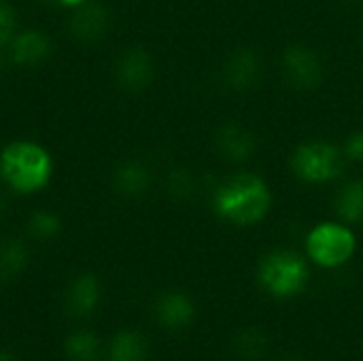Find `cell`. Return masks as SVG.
Instances as JSON below:
<instances>
[{
	"instance_id": "cell-1",
	"label": "cell",
	"mask_w": 363,
	"mask_h": 361,
	"mask_svg": "<svg viewBox=\"0 0 363 361\" xmlns=\"http://www.w3.org/2000/svg\"><path fill=\"white\" fill-rule=\"evenodd\" d=\"M272 204L268 185L255 174H236L221 183L213 194L215 213L236 226L262 221Z\"/></svg>"
},
{
	"instance_id": "cell-2",
	"label": "cell",
	"mask_w": 363,
	"mask_h": 361,
	"mask_svg": "<svg viewBox=\"0 0 363 361\" xmlns=\"http://www.w3.org/2000/svg\"><path fill=\"white\" fill-rule=\"evenodd\" d=\"M0 177L19 194L38 191L51 179V157L36 143H11L0 153Z\"/></svg>"
},
{
	"instance_id": "cell-3",
	"label": "cell",
	"mask_w": 363,
	"mask_h": 361,
	"mask_svg": "<svg viewBox=\"0 0 363 361\" xmlns=\"http://www.w3.org/2000/svg\"><path fill=\"white\" fill-rule=\"evenodd\" d=\"M259 285L274 298L287 300L304 291L308 285L311 272L306 262L294 251H274L268 253L257 270Z\"/></svg>"
},
{
	"instance_id": "cell-4",
	"label": "cell",
	"mask_w": 363,
	"mask_h": 361,
	"mask_svg": "<svg viewBox=\"0 0 363 361\" xmlns=\"http://www.w3.org/2000/svg\"><path fill=\"white\" fill-rule=\"evenodd\" d=\"M296 177L306 183H330L345 168V153L330 143H304L291 157Z\"/></svg>"
},
{
	"instance_id": "cell-5",
	"label": "cell",
	"mask_w": 363,
	"mask_h": 361,
	"mask_svg": "<svg viewBox=\"0 0 363 361\" xmlns=\"http://www.w3.org/2000/svg\"><path fill=\"white\" fill-rule=\"evenodd\" d=\"M355 234L342 223H321L306 238L308 257L323 268H338L355 253Z\"/></svg>"
},
{
	"instance_id": "cell-6",
	"label": "cell",
	"mask_w": 363,
	"mask_h": 361,
	"mask_svg": "<svg viewBox=\"0 0 363 361\" xmlns=\"http://www.w3.org/2000/svg\"><path fill=\"white\" fill-rule=\"evenodd\" d=\"M283 68L287 81L296 89H315L323 79V68L317 53L308 47L294 45L283 53Z\"/></svg>"
},
{
	"instance_id": "cell-7",
	"label": "cell",
	"mask_w": 363,
	"mask_h": 361,
	"mask_svg": "<svg viewBox=\"0 0 363 361\" xmlns=\"http://www.w3.org/2000/svg\"><path fill=\"white\" fill-rule=\"evenodd\" d=\"M155 317L168 330H183L196 319L194 300L183 291H166L155 302Z\"/></svg>"
},
{
	"instance_id": "cell-8",
	"label": "cell",
	"mask_w": 363,
	"mask_h": 361,
	"mask_svg": "<svg viewBox=\"0 0 363 361\" xmlns=\"http://www.w3.org/2000/svg\"><path fill=\"white\" fill-rule=\"evenodd\" d=\"M259 74H262V64L257 53L251 49H240L232 53L223 68V81L236 91L251 89L259 81Z\"/></svg>"
},
{
	"instance_id": "cell-9",
	"label": "cell",
	"mask_w": 363,
	"mask_h": 361,
	"mask_svg": "<svg viewBox=\"0 0 363 361\" xmlns=\"http://www.w3.org/2000/svg\"><path fill=\"white\" fill-rule=\"evenodd\" d=\"M117 79L125 89H145L153 79V60L145 49H130L117 64Z\"/></svg>"
},
{
	"instance_id": "cell-10",
	"label": "cell",
	"mask_w": 363,
	"mask_h": 361,
	"mask_svg": "<svg viewBox=\"0 0 363 361\" xmlns=\"http://www.w3.org/2000/svg\"><path fill=\"white\" fill-rule=\"evenodd\" d=\"M100 283L94 274H79L66 289V309L74 317H85L100 304Z\"/></svg>"
},
{
	"instance_id": "cell-11",
	"label": "cell",
	"mask_w": 363,
	"mask_h": 361,
	"mask_svg": "<svg viewBox=\"0 0 363 361\" xmlns=\"http://www.w3.org/2000/svg\"><path fill=\"white\" fill-rule=\"evenodd\" d=\"M51 51V43L43 32L28 30L11 38V60L19 66H34Z\"/></svg>"
},
{
	"instance_id": "cell-12",
	"label": "cell",
	"mask_w": 363,
	"mask_h": 361,
	"mask_svg": "<svg viewBox=\"0 0 363 361\" xmlns=\"http://www.w3.org/2000/svg\"><path fill=\"white\" fill-rule=\"evenodd\" d=\"M217 147H219V151L228 160L245 162V160H249L255 153L257 143H255V136L249 130L230 123V126H223L217 132Z\"/></svg>"
},
{
	"instance_id": "cell-13",
	"label": "cell",
	"mask_w": 363,
	"mask_h": 361,
	"mask_svg": "<svg viewBox=\"0 0 363 361\" xmlns=\"http://www.w3.org/2000/svg\"><path fill=\"white\" fill-rule=\"evenodd\" d=\"M149 347L147 340L134 330H121L115 334L108 347V361H147Z\"/></svg>"
},
{
	"instance_id": "cell-14",
	"label": "cell",
	"mask_w": 363,
	"mask_h": 361,
	"mask_svg": "<svg viewBox=\"0 0 363 361\" xmlns=\"http://www.w3.org/2000/svg\"><path fill=\"white\" fill-rule=\"evenodd\" d=\"M106 21V11L102 6L81 4V9L72 17V32L83 40H94L104 34Z\"/></svg>"
},
{
	"instance_id": "cell-15",
	"label": "cell",
	"mask_w": 363,
	"mask_h": 361,
	"mask_svg": "<svg viewBox=\"0 0 363 361\" xmlns=\"http://www.w3.org/2000/svg\"><path fill=\"white\" fill-rule=\"evenodd\" d=\"M115 187L125 196H143L149 189L151 174L140 162H125L115 170Z\"/></svg>"
},
{
	"instance_id": "cell-16",
	"label": "cell",
	"mask_w": 363,
	"mask_h": 361,
	"mask_svg": "<svg viewBox=\"0 0 363 361\" xmlns=\"http://www.w3.org/2000/svg\"><path fill=\"white\" fill-rule=\"evenodd\" d=\"M232 351L240 361H259L268 351V338L259 328H242L232 338Z\"/></svg>"
},
{
	"instance_id": "cell-17",
	"label": "cell",
	"mask_w": 363,
	"mask_h": 361,
	"mask_svg": "<svg viewBox=\"0 0 363 361\" xmlns=\"http://www.w3.org/2000/svg\"><path fill=\"white\" fill-rule=\"evenodd\" d=\"M336 213L345 223L363 221V181L347 183L336 196Z\"/></svg>"
},
{
	"instance_id": "cell-18",
	"label": "cell",
	"mask_w": 363,
	"mask_h": 361,
	"mask_svg": "<svg viewBox=\"0 0 363 361\" xmlns=\"http://www.w3.org/2000/svg\"><path fill=\"white\" fill-rule=\"evenodd\" d=\"M64 353L70 361H96L100 355V340L91 330H77L66 336Z\"/></svg>"
},
{
	"instance_id": "cell-19",
	"label": "cell",
	"mask_w": 363,
	"mask_h": 361,
	"mask_svg": "<svg viewBox=\"0 0 363 361\" xmlns=\"http://www.w3.org/2000/svg\"><path fill=\"white\" fill-rule=\"evenodd\" d=\"M28 264V251L19 240L0 243V281L15 279Z\"/></svg>"
},
{
	"instance_id": "cell-20",
	"label": "cell",
	"mask_w": 363,
	"mask_h": 361,
	"mask_svg": "<svg viewBox=\"0 0 363 361\" xmlns=\"http://www.w3.org/2000/svg\"><path fill=\"white\" fill-rule=\"evenodd\" d=\"M28 230L32 236L40 238V240H47V238H53L60 234L62 230V221L57 219V215L49 213V211H38L30 217V223H28Z\"/></svg>"
},
{
	"instance_id": "cell-21",
	"label": "cell",
	"mask_w": 363,
	"mask_h": 361,
	"mask_svg": "<svg viewBox=\"0 0 363 361\" xmlns=\"http://www.w3.org/2000/svg\"><path fill=\"white\" fill-rule=\"evenodd\" d=\"M15 36V9L9 2H0V45L11 43Z\"/></svg>"
},
{
	"instance_id": "cell-22",
	"label": "cell",
	"mask_w": 363,
	"mask_h": 361,
	"mask_svg": "<svg viewBox=\"0 0 363 361\" xmlns=\"http://www.w3.org/2000/svg\"><path fill=\"white\" fill-rule=\"evenodd\" d=\"M345 157L353 162H363V132H355L353 136H349L345 145Z\"/></svg>"
},
{
	"instance_id": "cell-23",
	"label": "cell",
	"mask_w": 363,
	"mask_h": 361,
	"mask_svg": "<svg viewBox=\"0 0 363 361\" xmlns=\"http://www.w3.org/2000/svg\"><path fill=\"white\" fill-rule=\"evenodd\" d=\"M170 189L177 191V194H189V189H191V179H189V174L183 172V170L172 172V177H170Z\"/></svg>"
},
{
	"instance_id": "cell-24",
	"label": "cell",
	"mask_w": 363,
	"mask_h": 361,
	"mask_svg": "<svg viewBox=\"0 0 363 361\" xmlns=\"http://www.w3.org/2000/svg\"><path fill=\"white\" fill-rule=\"evenodd\" d=\"M0 361H15V357H13L9 351H2V349H0Z\"/></svg>"
},
{
	"instance_id": "cell-25",
	"label": "cell",
	"mask_w": 363,
	"mask_h": 361,
	"mask_svg": "<svg viewBox=\"0 0 363 361\" xmlns=\"http://www.w3.org/2000/svg\"><path fill=\"white\" fill-rule=\"evenodd\" d=\"M60 2H62V4H70V6H74V4L81 6V4H85L87 0H60Z\"/></svg>"
},
{
	"instance_id": "cell-26",
	"label": "cell",
	"mask_w": 363,
	"mask_h": 361,
	"mask_svg": "<svg viewBox=\"0 0 363 361\" xmlns=\"http://www.w3.org/2000/svg\"><path fill=\"white\" fill-rule=\"evenodd\" d=\"M283 361H302V360H300V357H285Z\"/></svg>"
}]
</instances>
